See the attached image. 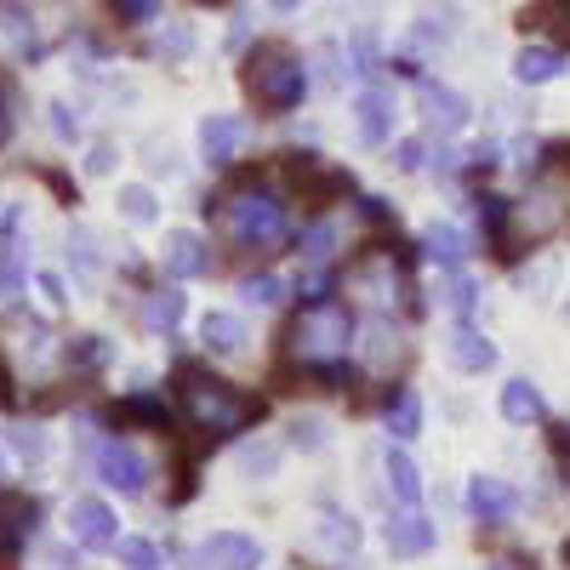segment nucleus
<instances>
[{
    "instance_id": "obj_1",
    "label": "nucleus",
    "mask_w": 570,
    "mask_h": 570,
    "mask_svg": "<svg viewBox=\"0 0 570 570\" xmlns=\"http://www.w3.org/2000/svg\"><path fill=\"white\" fill-rule=\"evenodd\" d=\"M177 389H183V411L195 416L206 434H240L246 422L263 416V400H240V389L212 376V371H200V365H183Z\"/></svg>"
},
{
    "instance_id": "obj_2",
    "label": "nucleus",
    "mask_w": 570,
    "mask_h": 570,
    "mask_svg": "<svg viewBox=\"0 0 570 570\" xmlns=\"http://www.w3.org/2000/svg\"><path fill=\"white\" fill-rule=\"evenodd\" d=\"M303 91H308V69H303V58L292 52V46H279V40L252 46V58H246V98L263 115H292L303 104Z\"/></svg>"
},
{
    "instance_id": "obj_3",
    "label": "nucleus",
    "mask_w": 570,
    "mask_h": 570,
    "mask_svg": "<svg viewBox=\"0 0 570 570\" xmlns=\"http://www.w3.org/2000/svg\"><path fill=\"white\" fill-rule=\"evenodd\" d=\"M223 212H228V234L240 246H279L285 240V200L257 177L234 188Z\"/></svg>"
},
{
    "instance_id": "obj_4",
    "label": "nucleus",
    "mask_w": 570,
    "mask_h": 570,
    "mask_svg": "<svg viewBox=\"0 0 570 570\" xmlns=\"http://www.w3.org/2000/svg\"><path fill=\"white\" fill-rule=\"evenodd\" d=\"M348 337H354V320H348V308H337V303H308V308L292 320V348L308 354V360H337V354L348 348Z\"/></svg>"
},
{
    "instance_id": "obj_5",
    "label": "nucleus",
    "mask_w": 570,
    "mask_h": 570,
    "mask_svg": "<svg viewBox=\"0 0 570 570\" xmlns=\"http://www.w3.org/2000/svg\"><path fill=\"white\" fill-rule=\"evenodd\" d=\"M456 23H462L456 0H416V23H411V40H405V69L428 52H440V46H451Z\"/></svg>"
},
{
    "instance_id": "obj_6",
    "label": "nucleus",
    "mask_w": 570,
    "mask_h": 570,
    "mask_svg": "<svg viewBox=\"0 0 570 570\" xmlns=\"http://www.w3.org/2000/svg\"><path fill=\"white\" fill-rule=\"evenodd\" d=\"M35 525H40V502H29L18 491H0V570H18Z\"/></svg>"
},
{
    "instance_id": "obj_7",
    "label": "nucleus",
    "mask_w": 570,
    "mask_h": 570,
    "mask_svg": "<svg viewBox=\"0 0 570 570\" xmlns=\"http://www.w3.org/2000/svg\"><path fill=\"white\" fill-rule=\"evenodd\" d=\"M416 109H422V126L434 137H451L468 126V98L451 91L445 80H416Z\"/></svg>"
},
{
    "instance_id": "obj_8",
    "label": "nucleus",
    "mask_w": 570,
    "mask_h": 570,
    "mask_svg": "<svg viewBox=\"0 0 570 570\" xmlns=\"http://www.w3.org/2000/svg\"><path fill=\"white\" fill-rule=\"evenodd\" d=\"M195 570H257L263 564V542L246 531H217L212 542H200V553L188 559Z\"/></svg>"
},
{
    "instance_id": "obj_9",
    "label": "nucleus",
    "mask_w": 570,
    "mask_h": 570,
    "mask_svg": "<svg viewBox=\"0 0 570 570\" xmlns=\"http://www.w3.org/2000/svg\"><path fill=\"white\" fill-rule=\"evenodd\" d=\"M69 531H75L80 548H120V519L104 497H80L69 508Z\"/></svg>"
},
{
    "instance_id": "obj_10",
    "label": "nucleus",
    "mask_w": 570,
    "mask_h": 570,
    "mask_svg": "<svg viewBox=\"0 0 570 570\" xmlns=\"http://www.w3.org/2000/svg\"><path fill=\"white\" fill-rule=\"evenodd\" d=\"M98 480L120 497H142L149 491V462H142L131 445H104L98 451Z\"/></svg>"
},
{
    "instance_id": "obj_11",
    "label": "nucleus",
    "mask_w": 570,
    "mask_h": 570,
    "mask_svg": "<svg viewBox=\"0 0 570 570\" xmlns=\"http://www.w3.org/2000/svg\"><path fill=\"white\" fill-rule=\"evenodd\" d=\"M285 188L303 200H331V195H343V188H354L343 171H325L314 166V155H285Z\"/></svg>"
},
{
    "instance_id": "obj_12",
    "label": "nucleus",
    "mask_w": 570,
    "mask_h": 570,
    "mask_svg": "<svg viewBox=\"0 0 570 570\" xmlns=\"http://www.w3.org/2000/svg\"><path fill=\"white\" fill-rule=\"evenodd\" d=\"M29 285V240H23V212H7V246H0V297H23Z\"/></svg>"
},
{
    "instance_id": "obj_13",
    "label": "nucleus",
    "mask_w": 570,
    "mask_h": 570,
    "mask_svg": "<svg viewBox=\"0 0 570 570\" xmlns=\"http://www.w3.org/2000/svg\"><path fill=\"white\" fill-rule=\"evenodd\" d=\"M462 502H468V513L480 519V525H502V519H513V485H502V480H491V473H480V480H468V491H462Z\"/></svg>"
},
{
    "instance_id": "obj_14",
    "label": "nucleus",
    "mask_w": 570,
    "mask_h": 570,
    "mask_svg": "<svg viewBox=\"0 0 570 570\" xmlns=\"http://www.w3.org/2000/svg\"><path fill=\"white\" fill-rule=\"evenodd\" d=\"M166 268H171L177 279H206V274L217 268V257H212V246L200 240L195 228H177L171 240H166Z\"/></svg>"
},
{
    "instance_id": "obj_15",
    "label": "nucleus",
    "mask_w": 570,
    "mask_h": 570,
    "mask_svg": "<svg viewBox=\"0 0 570 570\" xmlns=\"http://www.w3.org/2000/svg\"><path fill=\"white\" fill-rule=\"evenodd\" d=\"M354 115H360V142H365V149H376V142H389V137H394V98H389V86L360 91Z\"/></svg>"
},
{
    "instance_id": "obj_16",
    "label": "nucleus",
    "mask_w": 570,
    "mask_h": 570,
    "mask_svg": "<svg viewBox=\"0 0 570 570\" xmlns=\"http://www.w3.org/2000/svg\"><path fill=\"white\" fill-rule=\"evenodd\" d=\"M389 548H394L400 559H422L428 548H434V519H428L422 508L394 513V519H389Z\"/></svg>"
},
{
    "instance_id": "obj_17",
    "label": "nucleus",
    "mask_w": 570,
    "mask_h": 570,
    "mask_svg": "<svg viewBox=\"0 0 570 570\" xmlns=\"http://www.w3.org/2000/svg\"><path fill=\"white\" fill-rule=\"evenodd\" d=\"M240 137H246L240 115H206V126H200V155H206L212 166H228L234 155H240Z\"/></svg>"
},
{
    "instance_id": "obj_18",
    "label": "nucleus",
    "mask_w": 570,
    "mask_h": 570,
    "mask_svg": "<svg viewBox=\"0 0 570 570\" xmlns=\"http://www.w3.org/2000/svg\"><path fill=\"white\" fill-rule=\"evenodd\" d=\"M559 75H564V52H559V46H525V52H513V80L548 86Z\"/></svg>"
},
{
    "instance_id": "obj_19",
    "label": "nucleus",
    "mask_w": 570,
    "mask_h": 570,
    "mask_svg": "<svg viewBox=\"0 0 570 570\" xmlns=\"http://www.w3.org/2000/svg\"><path fill=\"white\" fill-rule=\"evenodd\" d=\"M497 411H502V422H513V428H531V422H542V394H537V383H525V376H513V383L502 389V400H497Z\"/></svg>"
},
{
    "instance_id": "obj_20",
    "label": "nucleus",
    "mask_w": 570,
    "mask_h": 570,
    "mask_svg": "<svg viewBox=\"0 0 570 570\" xmlns=\"http://www.w3.org/2000/svg\"><path fill=\"white\" fill-rule=\"evenodd\" d=\"M200 337H206L212 354H240V348L252 343V337H246V320H240V314H223V308L200 320Z\"/></svg>"
},
{
    "instance_id": "obj_21",
    "label": "nucleus",
    "mask_w": 570,
    "mask_h": 570,
    "mask_svg": "<svg viewBox=\"0 0 570 570\" xmlns=\"http://www.w3.org/2000/svg\"><path fill=\"white\" fill-rule=\"evenodd\" d=\"M365 360H371V371H400L405 343H400V331L389 320H371L365 325Z\"/></svg>"
},
{
    "instance_id": "obj_22",
    "label": "nucleus",
    "mask_w": 570,
    "mask_h": 570,
    "mask_svg": "<svg viewBox=\"0 0 570 570\" xmlns=\"http://www.w3.org/2000/svg\"><path fill=\"white\" fill-rule=\"evenodd\" d=\"M314 542H320L325 553H337V559H348V553H360L365 531L354 525L348 513H325V519H320V531H314Z\"/></svg>"
},
{
    "instance_id": "obj_23",
    "label": "nucleus",
    "mask_w": 570,
    "mask_h": 570,
    "mask_svg": "<svg viewBox=\"0 0 570 570\" xmlns=\"http://www.w3.org/2000/svg\"><path fill=\"white\" fill-rule=\"evenodd\" d=\"M451 365L456 371H491L497 365V343H485L480 337V331H456V337H451Z\"/></svg>"
},
{
    "instance_id": "obj_24",
    "label": "nucleus",
    "mask_w": 570,
    "mask_h": 570,
    "mask_svg": "<svg viewBox=\"0 0 570 570\" xmlns=\"http://www.w3.org/2000/svg\"><path fill=\"white\" fill-rule=\"evenodd\" d=\"M383 416H389V434H400V440L422 434V400H416L411 389H394V394L383 400Z\"/></svg>"
},
{
    "instance_id": "obj_25",
    "label": "nucleus",
    "mask_w": 570,
    "mask_h": 570,
    "mask_svg": "<svg viewBox=\"0 0 570 570\" xmlns=\"http://www.w3.org/2000/svg\"><path fill=\"white\" fill-rule=\"evenodd\" d=\"M383 473H389V491H394L405 508L422 502V473H416V462H411L405 451H389V456H383Z\"/></svg>"
},
{
    "instance_id": "obj_26",
    "label": "nucleus",
    "mask_w": 570,
    "mask_h": 570,
    "mask_svg": "<svg viewBox=\"0 0 570 570\" xmlns=\"http://www.w3.org/2000/svg\"><path fill=\"white\" fill-rule=\"evenodd\" d=\"M422 252H428V263L456 268V263H462V234H456L451 223H428V228H422Z\"/></svg>"
},
{
    "instance_id": "obj_27",
    "label": "nucleus",
    "mask_w": 570,
    "mask_h": 570,
    "mask_svg": "<svg viewBox=\"0 0 570 570\" xmlns=\"http://www.w3.org/2000/svg\"><path fill=\"white\" fill-rule=\"evenodd\" d=\"M69 257H75V268H80L86 279H98L104 263H109V246H104L91 228H69Z\"/></svg>"
},
{
    "instance_id": "obj_28",
    "label": "nucleus",
    "mask_w": 570,
    "mask_h": 570,
    "mask_svg": "<svg viewBox=\"0 0 570 570\" xmlns=\"http://www.w3.org/2000/svg\"><path fill=\"white\" fill-rule=\"evenodd\" d=\"M109 416H115V422H142V428H166V422H171V411H166L155 394H126Z\"/></svg>"
},
{
    "instance_id": "obj_29",
    "label": "nucleus",
    "mask_w": 570,
    "mask_h": 570,
    "mask_svg": "<svg viewBox=\"0 0 570 570\" xmlns=\"http://www.w3.org/2000/svg\"><path fill=\"white\" fill-rule=\"evenodd\" d=\"M279 473V445L274 440H246L240 445V480H274Z\"/></svg>"
},
{
    "instance_id": "obj_30",
    "label": "nucleus",
    "mask_w": 570,
    "mask_h": 570,
    "mask_svg": "<svg viewBox=\"0 0 570 570\" xmlns=\"http://www.w3.org/2000/svg\"><path fill=\"white\" fill-rule=\"evenodd\" d=\"M142 325L149 331H177L183 325V292H149L142 297Z\"/></svg>"
},
{
    "instance_id": "obj_31",
    "label": "nucleus",
    "mask_w": 570,
    "mask_h": 570,
    "mask_svg": "<svg viewBox=\"0 0 570 570\" xmlns=\"http://www.w3.org/2000/svg\"><path fill=\"white\" fill-rule=\"evenodd\" d=\"M63 360H69L75 371H91V365H109V343H104V337H69Z\"/></svg>"
},
{
    "instance_id": "obj_32",
    "label": "nucleus",
    "mask_w": 570,
    "mask_h": 570,
    "mask_svg": "<svg viewBox=\"0 0 570 570\" xmlns=\"http://www.w3.org/2000/svg\"><path fill=\"white\" fill-rule=\"evenodd\" d=\"M120 212H126L131 223H155V217H160V200L149 195V188L131 183V188H120Z\"/></svg>"
},
{
    "instance_id": "obj_33",
    "label": "nucleus",
    "mask_w": 570,
    "mask_h": 570,
    "mask_svg": "<svg viewBox=\"0 0 570 570\" xmlns=\"http://www.w3.org/2000/svg\"><path fill=\"white\" fill-rule=\"evenodd\" d=\"M508 200H497V195H480V223H485V234H491V240L497 246H508Z\"/></svg>"
},
{
    "instance_id": "obj_34",
    "label": "nucleus",
    "mask_w": 570,
    "mask_h": 570,
    "mask_svg": "<svg viewBox=\"0 0 570 570\" xmlns=\"http://www.w3.org/2000/svg\"><path fill=\"white\" fill-rule=\"evenodd\" d=\"M320 75H325V86H348V75H354V63H348V52L343 46H320Z\"/></svg>"
},
{
    "instance_id": "obj_35",
    "label": "nucleus",
    "mask_w": 570,
    "mask_h": 570,
    "mask_svg": "<svg viewBox=\"0 0 570 570\" xmlns=\"http://www.w3.org/2000/svg\"><path fill=\"white\" fill-rule=\"evenodd\" d=\"M331 252H337V223H331V217H320L308 234H303V257H331Z\"/></svg>"
},
{
    "instance_id": "obj_36",
    "label": "nucleus",
    "mask_w": 570,
    "mask_h": 570,
    "mask_svg": "<svg viewBox=\"0 0 570 570\" xmlns=\"http://www.w3.org/2000/svg\"><path fill=\"white\" fill-rule=\"evenodd\" d=\"M120 559H126V570H160V548L149 537H126L120 542Z\"/></svg>"
},
{
    "instance_id": "obj_37",
    "label": "nucleus",
    "mask_w": 570,
    "mask_h": 570,
    "mask_svg": "<svg viewBox=\"0 0 570 570\" xmlns=\"http://www.w3.org/2000/svg\"><path fill=\"white\" fill-rule=\"evenodd\" d=\"M376 58H383V40H376L371 29H360L354 35V69L360 75H376Z\"/></svg>"
},
{
    "instance_id": "obj_38",
    "label": "nucleus",
    "mask_w": 570,
    "mask_h": 570,
    "mask_svg": "<svg viewBox=\"0 0 570 570\" xmlns=\"http://www.w3.org/2000/svg\"><path fill=\"white\" fill-rule=\"evenodd\" d=\"M325 434H331V428L314 422V416H297V422H292V445H297V451H320Z\"/></svg>"
},
{
    "instance_id": "obj_39",
    "label": "nucleus",
    "mask_w": 570,
    "mask_h": 570,
    "mask_svg": "<svg viewBox=\"0 0 570 570\" xmlns=\"http://www.w3.org/2000/svg\"><path fill=\"white\" fill-rule=\"evenodd\" d=\"M240 292H246L252 303H263V308H268V303H279V297H285V285H279L274 274H252V279L240 285Z\"/></svg>"
},
{
    "instance_id": "obj_40",
    "label": "nucleus",
    "mask_w": 570,
    "mask_h": 570,
    "mask_svg": "<svg viewBox=\"0 0 570 570\" xmlns=\"http://www.w3.org/2000/svg\"><path fill=\"white\" fill-rule=\"evenodd\" d=\"M188 52H195V35H188V29H166L155 40V58H188Z\"/></svg>"
},
{
    "instance_id": "obj_41",
    "label": "nucleus",
    "mask_w": 570,
    "mask_h": 570,
    "mask_svg": "<svg viewBox=\"0 0 570 570\" xmlns=\"http://www.w3.org/2000/svg\"><path fill=\"white\" fill-rule=\"evenodd\" d=\"M155 7H160V0H109V12H115L120 23H149Z\"/></svg>"
},
{
    "instance_id": "obj_42",
    "label": "nucleus",
    "mask_w": 570,
    "mask_h": 570,
    "mask_svg": "<svg viewBox=\"0 0 570 570\" xmlns=\"http://www.w3.org/2000/svg\"><path fill=\"white\" fill-rule=\"evenodd\" d=\"M451 308H456L462 320H473V308H480V285H473V279H456V285H451Z\"/></svg>"
},
{
    "instance_id": "obj_43",
    "label": "nucleus",
    "mask_w": 570,
    "mask_h": 570,
    "mask_svg": "<svg viewBox=\"0 0 570 570\" xmlns=\"http://www.w3.org/2000/svg\"><path fill=\"white\" fill-rule=\"evenodd\" d=\"M428 155H434V149H428L422 137H411V142H400V160H394V166H400V171H422Z\"/></svg>"
},
{
    "instance_id": "obj_44",
    "label": "nucleus",
    "mask_w": 570,
    "mask_h": 570,
    "mask_svg": "<svg viewBox=\"0 0 570 570\" xmlns=\"http://www.w3.org/2000/svg\"><path fill=\"white\" fill-rule=\"evenodd\" d=\"M360 217H365V223H394V200L365 195V200H360Z\"/></svg>"
},
{
    "instance_id": "obj_45",
    "label": "nucleus",
    "mask_w": 570,
    "mask_h": 570,
    "mask_svg": "<svg viewBox=\"0 0 570 570\" xmlns=\"http://www.w3.org/2000/svg\"><path fill=\"white\" fill-rule=\"evenodd\" d=\"M297 292H303L308 303H320V292H331V274H320V268H314V274H303V279H297Z\"/></svg>"
},
{
    "instance_id": "obj_46",
    "label": "nucleus",
    "mask_w": 570,
    "mask_h": 570,
    "mask_svg": "<svg viewBox=\"0 0 570 570\" xmlns=\"http://www.w3.org/2000/svg\"><path fill=\"white\" fill-rule=\"evenodd\" d=\"M12 445L23 456H40V428H12Z\"/></svg>"
},
{
    "instance_id": "obj_47",
    "label": "nucleus",
    "mask_w": 570,
    "mask_h": 570,
    "mask_svg": "<svg viewBox=\"0 0 570 570\" xmlns=\"http://www.w3.org/2000/svg\"><path fill=\"white\" fill-rule=\"evenodd\" d=\"M52 131H58L63 142H69V137H80V126H75V115H69L63 104H52Z\"/></svg>"
},
{
    "instance_id": "obj_48",
    "label": "nucleus",
    "mask_w": 570,
    "mask_h": 570,
    "mask_svg": "<svg viewBox=\"0 0 570 570\" xmlns=\"http://www.w3.org/2000/svg\"><path fill=\"white\" fill-rule=\"evenodd\" d=\"M40 292H46V303H52V308H63L69 297H63V279L58 274H40Z\"/></svg>"
},
{
    "instance_id": "obj_49",
    "label": "nucleus",
    "mask_w": 570,
    "mask_h": 570,
    "mask_svg": "<svg viewBox=\"0 0 570 570\" xmlns=\"http://www.w3.org/2000/svg\"><path fill=\"white\" fill-rule=\"evenodd\" d=\"M91 171H115V149H109V142H98V149H91V160H86Z\"/></svg>"
},
{
    "instance_id": "obj_50",
    "label": "nucleus",
    "mask_w": 570,
    "mask_h": 570,
    "mask_svg": "<svg viewBox=\"0 0 570 570\" xmlns=\"http://www.w3.org/2000/svg\"><path fill=\"white\" fill-rule=\"evenodd\" d=\"M548 445H553V456H559V462H570V428H553Z\"/></svg>"
},
{
    "instance_id": "obj_51",
    "label": "nucleus",
    "mask_w": 570,
    "mask_h": 570,
    "mask_svg": "<svg viewBox=\"0 0 570 570\" xmlns=\"http://www.w3.org/2000/svg\"><path fill=\"white\" fill-rule=\"evenodd\" d=\"M548 160H553V171H570V142H553Z\"/></svg>"
},
{
    "instance_id": "obj_52",
    "label": "nucleus",
    "mask_w": 570,
    "mask_h": 570,
    "mask_svg": "<svg viewBox=\"0 0 570 570\" xmlns=\"http://www.w3.org/2000/svg\"><path fill=\"white\" fill-rule=\"evenodd\" d=\"M0 137H12V98L0 91Z\"/></svg>"
},
{
    "instance_id": "obj_53",
    "label": "nucleus",
    "mask_w": 570,
    "mask_h": 570,
    "mask_svg": "<svg viewBox=\"0 0 570 570\" xmlns=\"http://www.w3.org/2000/svg\"><path fill=\"white\" fill-rule=\"evenodd\" d=\"M12 400V371H7V360H0V405Z\"/></svg>"
},
{
    "instance_id": "obj_54",
    "label": "nucleus",
    "mask_w": 570,
    "mask_h": 570,
    "mask_svg": "<svg viewBox=\"0 0 570 570\" xmlns=\"http://www.w3.org/2000/svg\"><path fill=\"white\" fill-rule=\"evenodd\" d=\"M268 7H274V12H297V7H303V0H268Z\"/></svg>"
},
{
    "instance_id": "obj_55",
    "label": "nucleus",
    "mask_w": 570,
    "mask_h": 570,
    "mask_svg": "<svg viewBox=\"0 0 570 570\" xmlns=\"http://www.w3.org/2000/svg\"><path fill=\"white\" fill-rule=\"evenodd\" d=\"M195 7H228V0H195Z\"/></svg>"
},
{
    "instance_id": "obj_56",
    "label": "nucleus",
    "mask_w": 570,
    "mask_h": 570,
    "mask_svg": "<svg viewBox=\"0 0 570 570\" xmlns=\"http://www.w3.org/2000/svg\"><path fill=\"white\" fill-rule=\"evenodd\" d=\"M553 7H564V12H570V0H553Z\"/></svg>"
},
{
    "instance_id": "obj_57",
    "label": "nucleus",
    "mask_w": 570,
    "mask_h": 570,
    "mask_svg": "<svg viewBox=\"0 0 570 570\" xmlns=\"http://www.w3.org/2000/svg\"><path fill=\"white\" fill-rule=\"evenodd\" d=\"M564 564H570V542H564Z\"/></svg>"
}]
</instances>
